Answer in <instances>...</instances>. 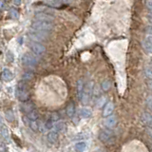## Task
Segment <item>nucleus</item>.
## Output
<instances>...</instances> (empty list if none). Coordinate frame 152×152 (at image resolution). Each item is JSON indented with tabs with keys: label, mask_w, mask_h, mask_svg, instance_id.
<instances>
[{
	"label": "nucleus",
	"mask_w": 152,
	"mask_h": 152,
	"mask_svg": "<svg viewBox=\"0 0 152 152\" xmlns=\"http://www.w3.org/2000/svg\"><path fill=\"white\" fill-rule=\"evenodd\" d=\"M60 119V115L58 112H52L50 116V120H51L52 122H57L59 121Z\"/></svg>",
	"instance_id": "nucleus-30"
},
{
	"label": "nucleus",
	"mask_w": 152,
	"mask_h": 152,
	"mask_svg": "<svg viewBox=\"0 0 152 152\" xmlns=\"http://www.w3.org/2000/svg\"><path fill=\"white\" fill-rule=\"evenodd\" d=\"M0 122H1V118H0Z\"/></svg>",
	"instance_id": "nucleus-40"
},
{
	"label": "nucleus",
	"mask_w": 152,
	"mask_h": 152,
	"mask_svg": "<svg viewBox=\"0 0 152 152\" xmlns=\"http://www.w3.org/2000/svg\"><path fill=\"white\" fill-rule=\"evenodd\" d=\"M94 88V84L93 82H88L87 85H85L84 87V90L82 92V96L80 98V101L83 104H88L89 103V100L92 96V90Z\"/></svg>",
	"instance_id": "nucleus-4"
},
{
	"label": "nucleus",
	"mask_w": 152,
	"mask_h": 152,
	"mask_svg": "<svg viewBox=\"0 0 152 152\" xmlns=\"http://www.w3.org/2000/svg\"><path fill=\"white\" fill-rule=\"evenodd\" d=\"M96 104H97V107H104V104H106V97H104V96L99 97V98L97 99V103H96Z\"/></svg>",
	"instance_id": "nucleus-28"
},
{
	"label": "nucleus",
	"mask_w": 152,
	"mask_h": 152,
	"mask_svg": "<svg viewBox=\"0 0 152 152\" xmlns=\"http://www.w3.org/2000/svg\"><path fill=\"white\" fill-rule=\"evenodd\" d=\"M31 28L32 30H35L38 31H44V32H50L53 31L54 25L52 24V22H48V21H40V20H36L33 21L31 23Z\"/></svg>",
	"instance_id": "nucleus-1"
},
{
	"label": "nucleus",
	"mask_w": 152,
	"mask_h": 152,
	"mask_svg": "<svg viewBox=\"0 0 152 152\" xmlns=\"http://www.w3.org/2000/svg\"><path fill=\"white\" fill-rule=\"evenodd\" d=\"M114 104L112 102H107L106 103V104L104 106V109H103V116L104 117H107L109 115H111L114 111Z\"/></svg>",
	"instance_id": "nucleus-11"
},
{
	"label": "nucleus",
	"mask_w": 152,
	"mask_h": 152,
	"mask_svg": "<svg viewBox=\"0 0 152 152\" xmlns=\"http://www.w3.org/2000/svg\"><path fill=\"white\" fill-rule=\"evenodd\" d=\"M147 31H148L150 34H152V25H150L149 27H148V28H147Z\"/></svg>",
	"instance_id": "nucleus-39"
},
{
	"label": "nucleus",
	"mask_w": 152,
	"mask_h": 152,
	"mask_svg": "<svg viewBox=\"0 0 152 152\" xmlns=\"http://www.w3.org/2000/svg\"><path fill=\"white\" fill-rule=\"evenodd\" d=\"M145 101H146V104L148 106V107L152 110V95H149V96H147Z\"/></svg>",
	"instance_id": "nucleus-32"
},
{
	"label": "nucleus",
	"mask_w": 152,
	"mask_h": 152,
	"mask_svg": "<svg viewBox=\"0 0 152 152\" xmlns=\"http://www.w3.org/2000/svg\"><path fill=\"white\" fill-rule=\"evenodd\" d=\"M0 132H1V135L2 137L4 138L5 140H9V130H8V127L6 126H2L1 127V130H0Z\"/></svg>",
	"instance_id": "nucleus-26"
},
{
	"label": "nucleus",
	"mask_w": 152,
	"mask_h": 152,
	"mask_svg": "<svg viewBox=\"0 0 152 152\" xmlns=\"http://www.w3.org/2000/svg\"><path fill=\"white\" fill-rule=\"evenodd\" d=\"M145 7L150 12H152V0H146V1H145Z\"/></svg>",
	"instance_id": "nucleus-33"
},
{
	"label": "nucleus",
	"mask_w": 152,
	"mask_h": 152,
	"mask_svg": "<svg viewBox=\"0 0 152 152\" xmlns=\"http://www.w3.org/2000/svg\"><path fill=\"white\" fill-rule=\"evenodd\" d=\"M48 141H49L50 144H55L58 141V132L57 131H50L48 133L47 135Z\"/></svg>",
	"instance_id": "nucleus-15"
},
{
	"label": "nucleus",
	"mask_w": 152,
	"mask_h": 152,
	"mask_svg": "<svg viewBox=\"0 0 152 152\" xmlns=\"http://www.w3.org/2000/svg\"><path fill=\"white\" fill-rule=\"evenodd\" d=\"M74 148L77 152H84L86 148H87V145L84 142H79L74 145Z\"/></svg>",
	"instance_id": "nucleus-19"
},
{
	"label": "nucleus",
	"mask_w": 152,
	"mask_h": 152,
	"mask_svg": "<svg viewBox=\"0 0 152 152\" xmlns=\"http://www.w3.org/2000/svg\"><path fill=\"white\" fill-rule=\"evenodd\" d=\"M147 19H148V21L150 22V25H152V12L148 13V15H147Z\"/></svg>",
	"instance_id": "nucleus-37"
},
{
	"label": "nucleus",
	"mask_w": 152,
	"mask_h": 152,
	"mask_svg": "<svg viewBox=\"0 0 152 152\" xmlns=\"http://www.w3.org/2000/svg\"><path fill=\"white\" fill-rule=\"evenodd\" d=\"M142 47L144 50H145L148 53H152V34L146 35L144 40L142 41Z\"/></svg>",
	"instance_id": "nucleus-7"
},
{
	"label": "nucleus",
	"mask_w": 152,
	"mask_h": 152,
	"mask_svg": "<svg viewBox=\"0 0 152 152\" xmlns=\"http://www.w3.org/2000/svg\"><path fill=\"white\" fill-rule=\"evenodd\" d=\"M34 18L36 20H40V21H48V22H52L54 21V16L51 15V14L48 13V12H36Z\"/></svg>",
	"instance_id": "nucleus-8"
},
{
	"label": "nucleus",
	"mask_w": 152,
	"mask_h": 152,
	"mask_svg": "<svg viewBox=\"0 0 152 152\" xmlns=\"http://www.w3.org/2000/svg\"><path fill=\"white\" fill-rule=\"evenodd\" d=\"M34 104H33L32 102L31 101H25L23 104H22V106H21V110L24 112V113H30L31 110H33V109H35L34 108Z\"/></svg>",
	"instance_id": "nucleus-13"
},
{
	"label": "nucleus",
	"mask_w": 152,
	"mask_h": 152,
	"mask_svg": "<svg viewBox=\"0 0 152 152\" xmlns=\"http://www.w3.org/2000/svg\"><path fill=\"white\" fill-rule=\"evenodd\" d=\"M111 88V82L109 80H104L101 84V88L103 91H108Z\"/></svg>",
	"instance_id": "nucleus-22"
},
{
	"label": "nucleus",
	"mask_w": 152,
	"mask_h": 152,
	"mask_svg": "<svg viewBox=\"0 0 152 152\" xmlns=\"http://www.w3.org/2000/svg\"><path fill=\"white\" fill-rule=\"evenodd\" d=\"M13 77H14L13 73L9 69H4L2 70L1 79L4 81V82H10V81H12L13 79Z\"/></svg>",
	"instance_id": "nucleus-12"
},
{
	"label": "nucleus",
	"mask_w": 152,
	"mask_h": 152,
	"mask_svg": "<svg viewBox=\"0 0 152 152\" xmlns=\"http://www.w3.org/2000/svg\"><path fill=\"white\" fill-rule=\"evenodd\" d=\"M21 3H22L21 0H13V4L15 6H19V5H21Z\"/></svg>",
	"instance_id": "nucleus-36"
},
{
	"label": "nucleus",
	"mask_w": 152,
	"mask_h": 152,
	"mask_svg": "<svg viewBox=\"0 0 152 152\" xmlns=\"http://www.w3.org/2000/svg\"><path fill=\"white\" fill-rule=\"evenodd\" d=\"M142 121L145 125L152 126V114L148 112H144L142 114Z\"/></svg>",
	"instance_id": "nucleus-14"
},
{
	"label": "nucleus",
	"mask_w": 152,
	"mask_h": 152,
	"mask_svg": "<svg viewBox=\"0 0 152 152\" xmlns=\"http://www.w3.org/2000/svg\"><path fill=\"white\" fill-rule=\"evenodd\" d=\"M5 115H6V119L9 122H13L14 121V113L12 109H8L5 112Z\"/></svg>",
	"instance_id": "nucleus-25"
},
{
	"label": "nucleus",
	"mask_w": 152,
	"mask_h": 152,
	"mask_svg": "<svg viewBox=\"0 0 152 152\" xmlns=\"http://www.w3.org/2000/svg\"><path fill=\"white\" fill-rule=\"evenodd\" d=\"M84 87H85L84 80L83 79H79L77 81V95H78L79 100H80L81 96H82V92H83V90H84Z\"/></svg>",
	"instance_id": "nucleus-17"
},
{
	"label": "nucleus",
	"mask_w": 152,
	"mask_h": 152,
	"mask_svg": "<svg viewBox=\"0 0 152 152\" xmlns=\"http://www.w3.org/2000/svg\"><path fill=\"white\" fill-rule=\"evenodd\" d=\"M28 118L31 121L38 120V118H39V113H38L36 109H33V110H31L30 113H28Z\"/></svg>",
	"instance_id": "nucleus-23"
},
{
	"label": "nucleus",
	"mask_w": 152,
	"mask_h": 152,
	"mask_svg": "<svg viewBox=\"0 0 152 152\" xmlns=\"http://www.w3.org/2000/svg\"><path fill=\"white\" fill-rule=\"evenodd\" d=\"M55 129L57 130V132L60 133H64L66 130V125L64 122H59L57 125L55 126Z\"/></svg>",
	"instance_id": "nucleus-21"
},
{
	"label": "nucleus",
	"mask_w": 152,
	"mask_h": 152,
	"mask_svg": "<svg viewBox=\"0 0 152 152\" xmlns=\"http://www.w3.org/2000/svg\"><path fill=\"white\" fill-rule=\"evenodd\" d=\"M104 126H106L107 128H114L117 126V117L115 115H109V116L106 117Z\"/></svg>",
	"instance_id": "nucleus-10"
},
{
	"label": "nucleus",
	"mask_w": 152,
	"mask_h": 152,
	"mask_svg": "<svg viewBox=\"0 0 152 152\" xmlns=\"http://www.w3.org/2000/svg\"><path fill=\"white\" fill-rule=\"evenodd\" d=\"M21 61L24 66H35L37 65V59L35 56L30 53H25L21 58Z\"/></svg>",
	"instance_id": "nucleus-6"
},
{
	"label": "nucleus",
	"mask_w": 152,
	"mask_h": 152,
	"mask_svg": "<svg viewBox=\"0 0 152 152\" xmlns=\"http://www.w3.org/2000/svg\"><path fill=\"white\" fill-rule=\"evenodd\" d=\"M7 7V3L5 0H0V11H4Z\"/></svg>",
	"instance_id": "nucleus-34"
},
{
	"label": "nucleus",
	"mask_w": 152,
	"mask_h": 152,
	"mask_svg": "<svg viewBox=\"0 0 152 152\" xmlns=\"http://www.w3.org/2000/svg\"><path fill=\"white\" fill-rule=\"evenodd\" d=\"M79 115L82 117V118H85V119H87V118H89V117H91L92 115V111L90 110L89 108L88 107H82L79 110Z\"/></svg>",
	"instance_id": "nucleus-16"
},
{
	"label": "nucleus",
	"mask_w": 152,
	"mask_h": 152,
	"mask_svg": "<svg viewBox=\"0 0 152 152\" xmlns=\"http://www.w3.org/2000/svg\"><path fill=\"white\" fill-rule=\"evenodd\" d=\"M28 38L32 41V42H37V43H41L47 41L50 37V33L49 32H44V31H38L35 30H32L31 28L28 32Z\"/></svg>",
	"instance_id": "nucleus-3"
},
{
	"label": "nucleus",
	"mask_w": 152,
	"mask_h": 152,
	"mask_svg": "<svg viewBox=\"0 0 152 152\" xmlns=\"http://www.w3.org/2000/svg\"><path fill=\"white\" fill-rule=\"evenodd\" d=\"M53 122H52L51 120H48L46 123H45V128H47V129H51L52 127H53Z\"/></svg>",
	"instance_id": "nucleus-31"
},
{
	"label": "nucleus",
	"mask_w": 152,
	"mask_h": 152,
	"mask_svg": "<svg viewBox=\"0 0 152 152\" xmlns=\"http://www.w3.org/2000/svg\"><path fill=\"white\" fill-rule=\"evenodd\" d=\"M147 87H148V88L152 91V80H149L148 82H147Z\"/></svg>",
	"instance_id": "nucleus-38"
},
{
	"label": "nucleus",
	"mask_w": 152,
	"mask_h": 152,
	"mask_svg": "<svg viewBox=\"0 0 152 152\" xmlns=\"http://www.w3.org/2000/svg\"><path fill=\"white\" fill-rule=\"evenodd\" d=\"M66 115L69 117H72L75 113V106L73 103H69L68 106H66Z\"/></svg>",
	"instance_id": "nucleus-18"
},
{
	"label": "nucleus",
	"mask_w": 152,
	"mask_h": 152,
	"mask_svg": "<svg viewBox=\"0 0 152 152\" xmlns=\"http://www.w3.org/2000/svg\"><path fill=\"white\" fill-rule=\"evenodd\" d=\"M16 97L18 98L19 101L21 102H25L28 100L30 97V92H28V84L26 81H20L17 86L16 88Z\"/></svg>",
	"instance_id": "nucleus-2"
},
{
	"label": "nucleus",
	"mask_w": 152,
	"mask_h": 152,
	"mask_svg": "<svg viewBox=\"0 0 152 152\" xmlns=\"http://www.w3.org/2000/svg\"><path fill=\"white\" fill-rule=\"evenodd\" d=\"M10 15L12 19H17L19 17V12L17 11L16 9H11L10 10Z\"/></svg>",
	"instance_id": "nucleus-27"
},
{
	"label": "nucleus",
	"mask_w": 152,
	"mask_h": 152,
	"mask_svg": "<svg viewBox=\"0 0 152 152\" xmlns=\"http://www.w3.org/2000/svg\"><path fill=\"white\" fill-rule=\"evenodd\" d=\"M145 75L146 78H148L149 80H152V66H147L145 69Z\"/></svg>",
	"instance_id": "nucleus-29"
},
{
	"label": "nucleus",
	"mask_w": 152,
	"mask_h": 152,
	"mask_svg": "<svg viewBox=\"0 0 152 152\" xmlns=\"http://www.w3.org/2000/svg\"><path fill=\"white\" fill-rule=\"evenodd\" d=\"M30 48H31V50L33 52V53H34L35 55H38V56H41L43 54H45V52H46V47L44 45L40 44V43H37V42L31 43Z\"/></svg>",
	"instance_id": "nucleus-5"
},
{
	"label": "nucleus",
	"mask_w": 152,
	"mask_h": 152,
	"mask_svg": "<svg viewBox=\"0 0 152 152\" xmlns=\"http://www.w3.org/2000/svg\"><path fill=\"white\" fill-rule=\"evenodd\" d=\"M0 152H6V146L3 144H0Z\"/></svg>",
	"instance_id": "nucleus-35"
},
{
	"label": "nucleus",
	"mask_w": 152,
	"mask_h": 152,
	"mask_svg": "<svg viewBox=\"0 0 152 152\" xmlns=\"http://www.w3.org/2000/svg\"><path fill=\"white\" fill-rule=\"evenodd\" d=\"M40 125L41 124L39 122H37V120H34V121H31L30 122V127L31 128V130L33 131H39V128H40Z\"/></svg>",
	"instance_id": "nucleus-24"
},
{
	"label": "nucleus",
	"mask_w": 152,
	"mask_h": 152,
	"mask_svg": "<svg viewBox=\"0 0 152 152\" xmlns=\"http://www.w3.org/2000/svg\"><path fill=\"white\" fill-rule=\"evenodd\" d=\"M33 77H34V74H33L32 71H26V72H24L22 75V80L28 82V81L32 80Z\"/></svg>",
	"instance_id": "nucleus-20"
},
{
	"label": "nucleus",
	"mask_w": 152,
	"mask_h": 152,
	"mask_svg": "<svg viewBox=\"0 0 152 152\" xmlns=\"http://www.w3.org/2000/svg\"><path fill=\"white\" fill-rule=\"evenodd\" d=\"M99 140L104 144H111L113 141V136L110 132L103 130L99 133Z\"/></svg>",
	"instance_id": "nucleus-9"
},
{
	"label": "nucleus",
	"mask_w": 152,
	"mask_h": 152,
	"mask_svg": "<svg viewBox=\"0 0 152 152\" xmlns=\"http://www.w3.org/2000/svg\"><path fill=\"white\" fill-rule=\"evenodd\" d=\"M152 66V63H151V66Z\"/></svg>",
	"instance_id": "nucleus-41"
}]
</instances>
